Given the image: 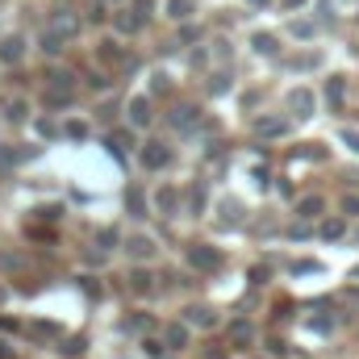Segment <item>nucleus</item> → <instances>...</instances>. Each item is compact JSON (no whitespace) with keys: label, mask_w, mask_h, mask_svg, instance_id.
<instances>
[{"label":"nucleus","mask_w":359,"mask_h":359,"mask_svg":"<svg viewBox=\"0 0 359 359\" xmlns=\"http://www.w3.org/2000/svg\"><path fill=\"white\" fill-rule=\"evenodd\" d=\"M168 343H172V347H184V343H188V330L172 326V330H168Z\"/></svg>","instance_id":"nucleus-11"},{"label":"nucleus","mask_w":359,"mask_h":359,"mask_svg":"<svg viewBox=\"0 0 359 359\" xmlns=\"http://www.w3.org/2000/svg\"><path fill=\"white\" fill-rule=\"evenodd\" d=\"M76 34H80V21L63 8V13H55V17H50V29L42 34V50H50V55H55V50H59L67 38H76Z\"/></svg>","instance_id":"nucleus-1"},{"label":"nucleus","mask_w":359,"mask_h":359,"mask_svg":"<svg viewBox=\"0 0 359 359\" xmlns=\"http://www.w3.org/2000/svg\"><path fill=\"white\" fill-rule=\"evenodd\" d=\"M151 251H155V243H151V238H130V255H138V259H142V255H151Z\"/></svg>","instance_id":"nucleus-8"},{"label":"nucleus","mask_w":359,"mask_h":359,"mask_svg":"<svg viewBox=\"0 0 359 359\" xmlns=\"http://www.w3.org/2000/svg\"><path fill=\"white\" fill-rule=\"evenodd\" d=\"M255 130H259V134H284V121H280V117H259Z\"/></svg>","instance_id":"nucleus-7"},{"label":"nucleus","mask_w":359,"mask_h":359,"mask_svg":"<svg viewBox=\"0 0 359 359\" xmlns=\"http://www.w3.org/2000/svg\"><path fill=\"white\" fill-rule=\"evenodd\" d=\"M343 209H347V213H359V196H351V201H343Z\"/></svg>","instance_id":"nucleus-20"},{"label":"nucleus","mask_w":359,"mask_h":359,"mask_svg":"<svg viewBox=\"0 0 359 359\" xmlns=\"http://www.w3.org/2000/svg\"><path fill=\"white\" fill-rule=\"evenodd\" d=\"M322 234H326V238H339V234H343V222H326V230H322Z\"/></svg>","instance_id":"nucleus-19"},{"label":"nucleus","mask_w":359,"mask_h":359,"mask_svg":"<svg viewBox=\"0 0 359 359\" xmlns=\"http://www.w3.org/2000/svg\"><path fill=\"white\" fill-rule=\"evenodd\" d=\"M172 205H176V188H163L159 192V209H172Z\"/></svg>","instance_id":"nucleus-13"},{"label":"nucleus","mask_w":359,"mask_h":359,"mask_svg":"<svg viewBox=\"0 0 359 359\" xmlns=\"http://www.w3.org/2000/svg\"><path fill=\"white\" fill-rule=\"evenodd\" d=\"M172 17H192V0H172Z\"/></svg>","instance_id":"nucleus-10"},{"label":"nucleus","mask_w":359,"mask_h":359,"mask_svg":"<svg viewBox=\"0 0 359 359\" xmlns=\"http://www.w3.org/2000/svg\"><path fill=\"white\" fill-rule=\"evenodd\" d=\"M130 117H134V126H147V121H151V100L138 96V100L130 104Z\"/></svg>","instance_id":"nucleus-6"},{"label":"nucleus","mask_w":359,"mask_h":359,"mask_svg":"<svg viewBox=\"0 0 359 359\" xmlns=\"http://www.w3.org/2000/svg\"><path fill=\"white\" fill-rule=\"evenodd\" d=\"M288 109H292L297 117H309V109H313V92H309V88L288 92Z\"/></svg>","instance_id":"nucleus-2"},{"label":"nucleus","mask_w":359,"mask_h":359,"mask_svg":"<svg viewBox=\"0 0 359 359\" xmlns=\"http://www.w3.org/2000/svg\"><path fill=\"white\" fill-rule=\"evenodd\" d=\"M326 96H330V100L339 104V100H343V80H330V88H326Z\"/></svg>","instance_id":"nucleus-15"},{"label":"nucleus","mask_w":359,"mask_h":359,"mask_svg":"<svg viewBox=\"0 0 359 359\" xmlns=\"http://www.w3.org/2000/svg\"><path fill=\"white\" fill-rule=\"evenodd\" d=\"M343 142H347V147L359 155V130H343Z\"/></svg>","instance_id":"nucleus-17"},{"label":"nucleus","mask_w":359,"mask_h":359,"mask_svg":"<svg viewBox=\"0 0 359 359\" xmlns=\"http://www.w3.org/2000/svg\"><path fill=\"white\" fill-rule=\"evenodd\" d=\"M255 46H259V50H264V55H271V50H276V42H271L268 34H259V38H255Z\"/></svg>","instance_id":"nucleus-18"},{"label":"nucleus","mask_w":359,"mask_h":359,"mask_svg":"<svg viewBox=\"0 0 359 359\" xmlns=\"http://www.w3.org/2000/svg\"><path fill=\"white\" fill-rule=\"evenodd\" d=\"M301 213H305V217H318V213H322V201H318V196H313V201H301Z\"/></svg>","instance_id":"nucleus-12"},{"label":"nucleus","mask_w":359,"mask_h":359,"mask_svg":"<svg viewBox=\"0 0 359 359\" xmlns=\"http://www.w3.org/2000/svg\"><path fill=\"white\" fill-rule=\"evenodd\" d=\"M172 121H176V126H184V130H192V126H196V109H180Z\"/></svg>","instance_id":"nucleus-9"},{"label":"nucleus","mask_w":359,"mask_h":359,"mask_svg":"<svg viewBox=\"0 0 359 359\" xmlns=\"http://www.w3.org/2000/svg\"><path fill=\"white\" fill-rule=\"evenodd\" d=\"M188 259H192L196 268H217V251H209V247H192Z\"/></svg>","instance_id":"nucleus-5"},{"label":"nucleus","mask_w":359,"mask_h":359,"mask_svg":"<svg viewBox=\"0 0 359 359\" xmlns=\"http://www.w3.org/2000/svg\"><path fill=\"white\" fill-rule=\"evenodd\" d=\"M192 322H196V326H209V322H213V313H209V309H192Z\"/></svg>","instance_id":"nucleus-16"},{"label":"nucleus","mask_w":359,"mask_h":359,"mask_svg":"<svg viewBox=\"0 0 359 359\" xmlns=\"http://www.w3.org/2000/svg\"><path fill=\"white\" fill-rule=\"evenodd\" d=\"M355 280H359V268H355Z\"/></svg>","instance_id":"nucleus-22"},{"label":"nucleus","mask_w":359,"mask_h":359,"mask_svg":"<svg viewBox=\"0 0 359 359\" xmlns=\"http://www.w3.org/2000/svg\"><path fill=\"white\" fill-rule=\"evenodd\" d=\"M0 359H13V355H8V351H4V343H0Z\"/></svg>","instance_id":"nucleus-21"},{"label":"nucleus","mask_w":359,"mask_h":359,"mask_svg":"<svg viewBox=\"0 0 359 359\" xmlns=\"http://www.w3.org/2000/svg\"><path fill=\"white\" fill-rule=\"evenodd\" d=\"M168 159H172V151H168L163 142H151V147L142 151V163H147V168H168Z\"/></svg>","instance_id":"nucleus-3"},{"label":"nucleus","mask_w":359,"mask_h":359,"mask_svg":"<svg viewBox=\"0 0 359 359\" xmlns=\"http://www.w3.org/2000/svg\"><path fill=\"white\" fill-rule=\"evenodd\" d=\"M21 55H25V42H21V38H17V34H13V38H4V42H0V59H4V63H17V59H21Z\"/></svg>","instance_id":"nucleus-4"},{"label":"nucleus","mask_w":359,"mask_h":359,"mask_svg":"<svg viewBox=\"0 0 359 359\" xmlns=\"http://www.w3.org/2000/svg\"><path fill=\"white\" fill-rule=\"evenodd\" d=\"M126 201H130V213H142V192H138V188H130Z\"/></svg>","instance_id":"nucleus-14"}]
</instances>
